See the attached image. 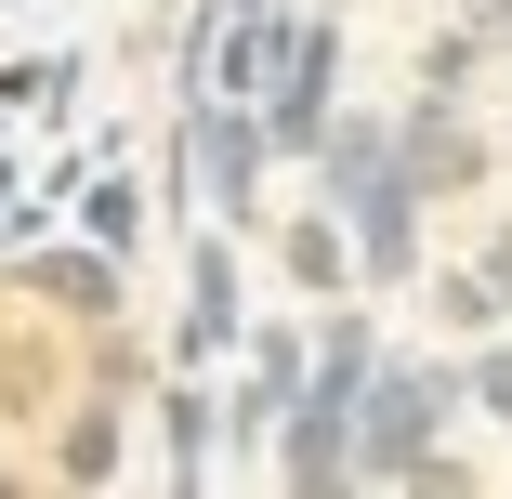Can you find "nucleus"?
I'll list each match as a JSON object with an SVG mask.
<instances>
[{
  "instance_id": "3",
  "label": "nucleus",
  "mask_w": 512,
  "mask_h": 499,
  "mask_svg": "<svg viewBox=\"0 0 512 499\" xmlns=\"http://www.w3.org/2000/svg\"><path fill=\"white\" fill-rule=\"evenodd\" d=\"M355 211H368V250H381V263H407V184H368Z\"/></svg>"
},
{
  "instance_id": "1",
  "label": "nucleus",
  "mask_w": 512,
  "mask_h": 499,
  "mask_svg": "<svg viewBox=\"0 0 512 499\" xmlns=\"http://www.w3.org/2000/svg\"><path fill=\"white\" fill-rule=\"evenodd\" d=\"M421 408H447V381H381V434H368V460H381V473H407V447H421Z\"/></svg>"
},
{
  "instance_id": "2",
  "label": "nucleus",
  "mask_w": 512,
  "mask_h": 499,
  "mask_svg": "<svg viewBox=\"0 0 512 499\" xmlns=\"http://www.w3.org/2000/svg\"><path fill=\"white\" fill-rule=\"evenodd\" d=\"M329 66H342V40L316 27V40H302V66H289V106H276V132H289V145H316V92H329Z\"/></svg>"
},
{
  "instance_id": "4",
  "label": "nucleus",
  "mask_w": 512,
  "mask_h": 499,
  "mask_svg": "<svg viewBox=\"0 0 512 499\" xmlns=\"http://www.w3.org/2000/svg\"><path fill=\"white\" fill-rule=\"evenodd\" d=\"M486 408H499V421H512V355H499V368H486Z\"/></svg>"
}]
</instances>
